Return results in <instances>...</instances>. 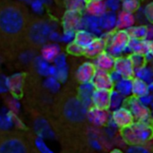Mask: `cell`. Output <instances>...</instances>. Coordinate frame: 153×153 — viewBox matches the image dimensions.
Segmentation results:
<instances>
[{"instance_id": "cell-1", "label": "cell", "mask_w": 153, "mask_h": 153, "mask_svg": "<svg viewBox=\"0 0 153 153\" xmlns=\"http://www.w3.org/2000/svg\"><path fill=\"white\" fill-rule=\"evenodd\" d=\"M88 109L78 92L70 89L63 90L52 100L47 118L63 143L82 128L88 119Z\"/></svg>"}, {"instance_id": "cell-2", "label": "cell", "mask_w": 153, "mask_h": 153, "mask_svg": "<svg viewBox=\"0 0 153 153\" xmlns=\"http://www.w3.org/2000/svg\"><path fill=\"white\" fill-rule=\"evenodd\" d=\"M31 13L16 0H4L0 6V57H14L24 50V39Z\"/></svg>"}, {"instance_id": "cell-3", "label": "cell", "mask_w": 153, "mask_h": 153, "mask_svg": "<svg viewBox=\"0 0 153 153\" xmlns=\"http://www.w3.org/2000/svg\"><path fill=\"white\" fill-rule=\"evenodd\" d=\"M52 35L53 27L48 20L31 15L25 33L24 50L42 48L48 43Z\"/></svg>"}, {"instance_id": "cell-4", "label": "cell", "mask_w": 153, "mask_h": 153, "mask_svg": "<svg viewBox=\"0 0 153 153\" xmlns=\"http://www.w3.org/2000/svg\"><path fill=\"white\" fill-rule=\"evenodd\" d=\"M0 153H39L31 138L20 131H0Z\"/></svg>"}, {"instance_id": "cell-5", "label": "cell", "mask_w": 153, "mask_h": 153, "mask_svg": "<svg viewBox=\"0 0 153 153\" xmlns=\"http://www.w3.org/2000/svg\"><path fill=\"white\" fill-rule=\"evenodd\" d=\"M120 132L124 142L130 146L144 145L153 139V126L146 122L135 121Z\"/></svg>"}, {"instance_id": "cell-6", "label": "cell", "mask_w": 153, "mask_h": 153, "mask_svg": "<svg viewBox=\"0 0 153 153\" xmlns=\"http://www.w3.org/2000/svg\"><path fill=\"white\" fill-rule=\"evenodd\" d=\"M131 38L126 30H116L111 32L107 51L115 57L123 56L127 51V47Z\"/></svg>"}, {"instance_id": "cell-7", "label": "cell", "mask_w": 153, "mask_h": 153, "mask_svg": "<svg viewBox=\"0 0 153 153\" xmlns=\"http://www.w3.org/2000/svg\"><path fill=\"white\" fill-rule=\"evenodd\" d=\"M126 103L135 121L149 123L151 120V110L140 99L131 96L127 99Z\"/></svg>"}, {"instance_id": "cell-8", "label": "cell", "mask_w": 153, "mask_h": 153, "mask_svg": "<svg viewBox=\"0 0 153 153\" xmlns=\"http://www.w3.org/2000/svg\"><path fill=\"white\" fill-rule=\"evenodd\" d=\"M110 34L111 32H104L102 35L96 37L92 40V42L87 48H84V56L94 59L100 54L106 51Z\"/></svg>"}, {"instance_id": "cell-9", "label": "cell", "mask_w": 153, "mask_h": 153, "mask_svg": "<svg viewBox=\"0 0 153 153\" xmlns=\"http://www.w3.org/2000/svg\"><path fill=\"white\" fill-rule=\"evenodd\" d=\"M114 71L117 73L121 78L130 79L135 77V68L132 63V60L129 56H120L116 57Z\"/></svg>"}, {"instance_id": "cell-10", "label": "cell", "mask_w": 153, "mask_h": 153, "mask_svg": "<svg viewBox=\"0 0 153 153\" xmlns=\"http://www.w3.org/2000/svg\"><path fill=\"white\" fill-rule=\"evenodd\" d=\"M111 117L115 125L120 130L130 126L135 122V119L132 112L126 107H121V108L115 109L112 112Z\"/></svg>"}, {"instance_id": "cell-11", "label": "cell", "mask_w": 153, "mask_h": 153, "mask_svg": "<svg viewBox=\"0 0 153 153\" xmlns=\"http://www.w3.org/2000/svg\"><path fill=\"white\" fill-rule=\"evenodd\" d=\"M82 13L65 11L62 18V26L65 32L75 33L76 30L82 28Z\"/></svg>"}, {"instance_id": "cell-12", "label": "cell", "mask_w": 153, "mask_h": 153, "mask_svg": "<svg viewBox=\"0 0 153 153\" xmlns=\"http://www.w3.org/2000/svg\"><path fill=\"white\" fill-rule=\"evenodd\" d=\"M96 72L97 68L94 63L91 61H86L80 65L77 68L75 73V78L77 82L81 84L90 83L92 82Z\"/></svg>"}, {"instance_id": "cell-13", "label": "cell", "mask_w": 153, "mask_h": 153, "mask_svg": "<svg viewBox=\"0 0 153 153\" xmlns=\"http://www.w3.org/2000/svg\"><path fill=\"white\" fill-rule=\"evenodd\" d=\"M91 83L96 90H106L112 91L115 87V82L112 79L110 72L103 70H97Z\"/></svg>"}, {"instance_id": "cell-14", "label": "cell", "mask_w": 153, "mask_h": 153, "mask_svg": "<svg viewBox=\"0 0 153 153\" xmlns=\"http://www.w3.org/2000/svg\"><path fill=\"white\" fill-rule=\"evenodd\" d=\"M91 104L98 108L108 109L111 105V91L95 89L92 93Z\"/></svg>"}, {"instance_id": "cell-15", "label": "cell", "mask_w": 153, "mask_h": 153, "mask_svg": "<svg viewBox=\"0 0 153 153\" xmlns=\"http://www.w3.org/2000/svg\"><path fill=\"white\" fill-rule=\"evenodd\" d=\"M108 109H101L95 107H91L88 109V119L97 126H104L109 121Z\"/></svg>"}, {"instance_id": "cell-16", "label": "cell", "mask_w": 153, "mask_h": 153, "mask_svg": "<svg viewBox=\"0 0 153 153\" xmlns=\"http://www.w3.org/2000/svg\"><path fill=\"white\" fill-rule=\"evenodd\" d=\"M116 57L107 50L100 54L94 58V65L97 70H103L107 72H112L114 70Z\"/></svg>"}, {"instance_id": "cell-17", "label": "cell", "mask_w": 153, "mask_h": 153, "mask_svg": "<svg viewBox=\"0 0 153 153\" xmlns=\"http://www.w3.org/2000/svg\"><path fill=\"white\" fill-rule=\"evenodd\" d=\"M136 18L134 13L126 12L122 9L117 13V30H127L131 27L134 26Z\"/></svg>"}, {"instance_id": "cell-18", "label": "cell", "mask_w": 153, "mask_h": 153, "mask_svg": "<svg viewBox=\"0 0 153 153\" xmlns=\"http://www.w3.org/2000/svg\"><path fill=\"white\" fill-rule=\"evenodd\" d=\"M130 54H138L148 56L150 55V40L131 39L127 47Z\"/></svg>"}, {"instance_id": "cell-19", "label": "cell", "mask_w": 153, "mask_h": 153, "mask_svg": "<svg viewBox=\"0 0 153 153\" xmlns=\"http://www.w3.org/2000/svg\"><path fill=\"white\" fill-rule=\"evenodd\" d=\"M107 12H108V8L105 0H100V1H92L87 3L84 13L88 15L100 18Z\"/></svg>"}, {"instance_id": "cell-20", "label": "cell", "mask_w": 153, "mask_h": 153, "mask_svg": "<svg viewBox=\"0 0 153 153\" xmlns=\"http://www.w3.org/2000/svg\"><path fill=\"white\" fill-rule=\"evenodd\" d=\"M100 25L104 32H112L117 30V13L108 11L100 18Z\"/></svg>"}, {"instance_id": "cell-21", "label": "cell", "mask_w": 153, "mask_h": 153, "mask_svg": "<svg viewBox=\"0 0 153 153\" xmlns=\"http://www.w3.org/2000/svg\"><path fill=\"white\" fill-rule=\"evenodd\" d=\"M150 93L149 83L145 81L134 77L132 79V96L141 99Z\"/></svg>"}, {"instance_id": "cell-22", "label": "cell", "mask_w": 153, "mask_h": 153, "mask_svg": "<svg viewBox=\"0 0 153 153\" xmlns=\"http://www.w3.org/2000/svg\"><path fill=\"white\" fill-rule=\"evenodd\" d=\"M81 29H84L87 30L91 32H92L94 35H96L97 37L98 34H100V32H103L100 29V18L97 17H93L91 15H88L85 13V15H82V28Z\"/></svg>"}, {"instance_id": "cell-23", "label": "cell", "mask_w": 153, "mask_h": 153, "mask_svg": "<svg viewBox=\"0 0 153 153\" xmlns=\"http://www.w3.org/2000/svg\"><path fill=\"white\" fill-rule=\"evenodd\" d=\"M96 37L97 36L94 35L92 32H91L87 30H84V29H80L75 31L74 38L73 41H74L76 44H78L82 48H85L92 42V40Z\"/></svg>"}, {"instance_id": "cell-24", "label": "cell", "mask_w": 153, "mask_h": 153, "mask_svg": "<svg viewBox=\"0 0 153 153\" xmlns=\"http://www.w3.org/2000/svg\"><path fill=\"white\" fill-rule=\"evenodd\" d=\"M114 90L120 93L125 98H129L132 96V80L130 79H120L115 82Z\"/></svg>"}, {"instance_id": "cell-25", "label": "cell", "mask_w": 153, "mask_h": 153, "mask_svg": "<svg viewBox=\"0 0 153 153\" xmlns=\"http://www.w3.org/2000/svg\"><path fill=\"white\" fill-rule=\"evenodd\" d=\"M131 39H148V26L147 25H134L127 30Z\"/></svg>"}, {"instance_id": "cell-26", "label": "cell", "mask_w": 153, "mask_h": 153, "mask_svg": "<svg viewBox=\"0 0 153 153\" xmlns=\"http://www.w3.org/2000/svg\"><path fill=\"white\" fill-rule=\"evenodd\" d=\"M60 48L56 44H49L48 43L41 48V54L44 59L47 61H52L56 59V57L59 56Z\"/></svg>"}, {"instance_id": "cell-27", "label": "cell", "mask_w": 153, "mask_h": 153, "mask_svg": "<svg viewBox=\"0 0 153 153\" xmlns=\"http://www.w3.org/2000/svg\"><path fill=\"white\" fill-rule=\"evenodd\" d=\"M64 4L66 11L83 13L85 12L87 2L85 0H64Z\"/></svg>"}, {"instance_id": "cell-28", "label": "cell", "mask_w": 153, "mask_h": 153, "mask_svg": "<svg viewBox=\"0 0 153 153\" xmlns=\"http://www.w3.org/2000/svg\"><path fill=\"white\" fill-rule=\"evenodd\" d=\"M135 77H138L149 84L153 82V67L149 66L148 65H143L135 70Z\"/></svg>"}, {"instance_id": "cell-29", "label": "cell", "mask_w": 153, "mask_h": 153, "mask_svg": "<svg viewBox=\"0 0 153 153\" xmlns=\"http://www.w3.org/2000/svg\"><path fill=\"white\" fill-rule=\"evenodd\" d=\"M142 5V0H124L122 1V10L135 13L140 10Z\"/></svg>"}, {"instance_id": "cell-30", "label": "cell", "mask_w": 153, "mask_h": 153, "mask_svg": "<svg viewBox=\"0 0 153 153\" xmlns=\"http://www.w3.org/2000/svg\"><path fill=\"white\" fill-rule=\"evenodd\" d=\"M66 52L74 56H84V48L76 44L74 41H71L66 46Z\"/></svg>"}, {"instance_id": "cell-31", "label": "cell", "mask_w": 153, "mask_h": 153, "mask_svg": "<svg viewBox=\"0 0 153 153\" xmlns=\"http://www.w3.org/2000/svg\"><path fill=\"white\" fill-rule=\"evenodd\" d=\"M129 56L132 60V63H133L135 70L147 65L148 60H147V56H145L138 55V54H130Z\"/></svg>"}, {"instance_id": "cell-32", "label": "cell", "mask_w": 153, "mask_h": 153, "mask_svg": "<svg viewBox=\"0 0 153 153\" xmlns=\"http://www.w3.org/2000/svg\"><path fill=\"white\" fill-rule=\"evenodd\" d=\"M126 98L124 96H122L120 93H118L117 91H116L115 90H113L111 91V105L110 108H118V107L122 104L123 101H126L125 100Z\"/></svg>"}, {"instance_id": "cell-33", "label": "cell", "mask_w": 153, "mask_h": 153, "mask_svg": "<svg viewBox=\"0 0 153 153\" xmlns=\"http://www.w3.org/2000/svg\"><path fill=\"white\" fill-rule=\"evenodd\" d=\"M126 153H153V150L150 147L144 145L130 146Z\"/></svg>"}, {"instance_id": "cell-34", "label": "cell", "mask_w": 153, "mask_h": 153, "mask_svg": "<svg viewBox=\"0 0 153 153\" xmlns=\"http://www.w3.org/2000/svg\"><path fill=\"white\" fill-rule=\"evenodd\" d=\"M108 11L117 13V11H120L122 7V2L120 0H105Z\"/></svg>"}, {"instance_id": "cell-35", "label": "cell", "mask_w": 153, "mask_h": 153, "mask_svg": "<svg viewBox=\"0 0 153 153\" xmlns=\"http://www.w3.org/2000/svg\"><path fill=\"white\" fill-rule=\"evenodd\" d=\"M143 14L145 19L153 25V2L147 4L143 10Z\"/></svg>"}, {"instance_id": "cell-36", "label": "cell", "mask_w": 153, "mask_h": 153, "mask_svg": "<svg viewBox=\"0 0 153 153\" xmlns=\"http://www.w3.org/2000/svg\"><path fill=\"white\" fill-rule=\"evenodd\" d=\"M148 40H153V25L148 26Z\"/></svg>"}, {"instance_id": "cell-37", "label": "cell", "mask_w": 153, "mask_h": 153, "mask_svg": "<svg viewBox=\"0 0 153 153\" xmlns=\"http://www.w3.org/2000/svg\"><path fill=\"white\" fill-rule=\"evenodd\" d=\"M150 56L153 58V40H150Z\"/></svg>"}, {"instance_id": "cell-38", "label": "cell", "mask_w": 153, "mask_h": 153, "mask_svg": "<svg viewBox=\"0 0 153 153\" xmlns=\"http://www.w3.org/2000/svg\"><path fill=\"white\" fill-rule=\"evenodd\" d=\"M110 153H124L121 150H119V149H115V150H113V151H111Z\"/></svg>"}, {"instance_id": "cell-39", "label": "cell", "mask_w": 153, "mask_h": 153, "mask_svg": "<svg viewBox=\"0 0 153 153\" xmlns=\"http://www.w3.org/2000/svg\"><path fill=\"white\" fill-rule=\"evenodd\" d=\"M63 153H74V152H73V151H72V150H65V151Z\"/></svg>"}, {"instance_id": "cell-40", "label": "cell", "mask_w": 153, "mask_h": 153, "mask_svg": "<svg viewBox=\"0 0 153 153\" xmlns=\"http://www.w3.org/2000/svg\"><path fill=\"white\" fill-rule=\"evenodd\" d=\"M87 3H89V2H92V1H100V0H85Z\"/></svg>"}, {"instance_id": "cell-41", "label": "cell", "mask_w": 153, "mask_h": 153, "mask_svg": "<svg viewBox=\"0 0 153 153\" xmlns=\"http://www.w3.org/2000/svg\"><path fill=\"white\" fill-rule=\"evenodd\" d=\"M4 0H0V6H1V4H3V2H4Z\"/></svg>"}, {"instance_id": "cell-42", "label": "cell", "mask_w": 153, "mask_h": 153, "mask_svg": "<svg viewBox=\"0 0 153 153\" xmlns=\"http://www.w3.org/2000/svg\"><path fill=\"white\" fill-rule=\"evenodd\" d=\"M120 1H121V2H122V1H124V0H120Z\"/></svg>"}]
</instances>
